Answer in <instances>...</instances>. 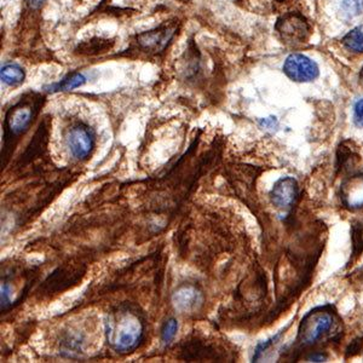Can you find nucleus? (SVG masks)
<instances>
[{
    "label": "nucleus",
    "instance_id": "1",
    "mask_svg": "<svg viewBox=\"0 0 363 363\" xmlns=\"http://www.w3.org/2000/svg\"><path fill=\"white\" fill-rule=\"evenodd\" d=\"M106 339L111 349L119 354H128L140 347L145 335V322L130 309H119L108 314Z\"/></svg>",
    "mask_w": 363,
    "mask_h": 363
},
{
    "label": "nucleus",
    "instance_id": "2",
    "mask_svg": "<svg viewBox=\"0 0 363 363\" xmlns=\"http://www.w3.org/2000/svg\"><path fill=\"white\" fill-rule=\"evenodd\" d=\"M42 102V96L32 94L26 96L20 102H17L9 109L4 121L5 143L28 131V128L33 124L34 119L40 111Z\"/></svg>",
    "mask_w": 363,
    "mask_h": 363
},
{
    "label": "nucleus",
    "instance_id": "3",
    "mask_svg": "<svg viewBox=\"0 0 363 363\" xmlns=\"http://www.w3.org/2000/svg\"><path fill=\"white\" fill-rule=\"evenodd\" d=\"M333 326V315L326 309H315L303 318L298 330V342L301 345H313Z\"/></svg>",
    "mask_w": 363,
    "mask_h": 363
},
{
    "label": "nucleus",
    "instance_id": "4",
    "mask_svg": "<svg viewBox=\"0 0 363 363\" xmlns=\"http://www.w3.org/2000/svg\"><path fill=\"white\" fill-rule=\"evenodd\" d=\"M66 142L72 155L75 159L84 160L90 157L95 149V133L90 126L79 123L69 128L67 133Z\"/></svg>",
    "mask_w": 363,
    "mask_h": 363
},
{
    "label": "nucleus",
    "instance_id": "5",
    "mask_svg": "<svg viewBox=\"0 0 363 363\" xmlns=\"http://www.w3.org/2000/svg\"><path fill=\"white\" fill-rule=\"evenodd\" d=\"M177 32L176 23H164L152 30L138 34L137 44L148 54H160L167 48Z\"/></svg>",
    "mask_w": 363,
    "mask_h": 363
},
{
    "label": "nucleus",
    "instance_id": "6",
    "mask_svg": "<svg viewBox=\"0 0 363 363\" xmlns=\"http://www.w3.org/2000/svg\"><path fill=\"white\" fill-rule=\"evenodd\" d=\"M277 29L284 42L298 45L306 42L310 34L309 25L299 13H287L279 18Z\"/></svg>",
    "mask_w": 363,
    "mask_h": 363
},
{
    "label": "nucleus",
    "instance_id": "7",
    "mask_svg": "<svg viewBox=\"0 0 363 363\" xmlns=\"http://www.w3.org/2000/svg\"><path fill=\"white\" fill-rule=\"evenodd\" d=\"M284 72L297 83H309L318 77V65L301 54L289 55L284 65Z\"/></svg>",
    "mask_w": 363,
    "mask_h": 363
},
{
    "label": "nucleus",
    "instance_id": "8",
    "mask_svg": "<svg viewBox=\"0 0 363 363\" xmlns=\"http://www.w3.org/2000/svg\"><path fill=\"white\" fill-rule=\"evenodd\" d=\"M298 198L297 181L292 177H284L272 186L270 199L274 206L279 210L287 211L294 206Z\"/></svg>",
    "mask_w": 363,
    "mask_h": 363
},
{
    "label": "nucleus",
    "instance_id": "9",
    "mask_svg": "<svg viewBox=\"0 0 363 363\" xmlns=\"http://www.w3.org/2000/svg\"><path fill=\"white\" fill-rule=\"evenodd\" d=\"M340 198L351 210L363 207V174H355L342 182Z\"/></svg>",
    "mask_w": 363,
    "mask_h": 363
},
{
    "label": "nucleus",
    "instance_id": "10",
    "mask_svg": "<svg viewBox=\"0 0 363 363\" xmlns=\"http://www.w3.org/2000/svg\"><path fill=\"white\" fill-rule=\"evenodd\" d=\"M174 306L181 313H193L203 304V294L195 286L183 285L172 297Z\"/></svg>",
    "mask_w": 363,
    "mask_h": 363
},
{
    "label": "nucleus",
    "instance_id": "11",
    "mask_svg": "<svg viewBox=\"0 0 363 363\" xmlns=\"http://www.w3.org/2000/svg\"><path fill=\"white\" fill-rule=\"evenodd\" d=\"M3 83L9 86H17L25 82V69L16 63H8L1 67V73H0Z\"/></svg>",
    "mask_w": 363,
    "mask_h": 363
},
{
    "label": "nucleus",
    "instance_id": "12",
    "mask_svg": "<svg viewBox=\"0 0 363 363\" xmlns=\"http://www.w3.org/2000/svg\"><path fill=\"white\" fill-rule=\"evenodd\" d=\"M342 43L351 51L363 54V25L349 32L342 39Z\"/></svg>",
    "mask_w": 363,
    "mask_h": 363
},
{
    "label": "nucleus",
    "instance_id": "13",
    "mask_svg": "<svg viewBox=\"0 0 363 363\" xmlns=\"http://www.w3.org/2000/svg\"><path fill=\"white\" fill-rule=\"evenodd\" d=\"M85 82H86V78L83 74L72 73V74L67 75L66 78L63 79L61 83L56 84L52 89H54V91L74 90V89L83 86Z\"/></svg>",
    "mask_w": 363,
    "mask_h": 363
},
{
    "label": "nucleus",
    "instance_id": "14",
    "mask_svg": "<svg viewBox=\"0 0 363 363\" xmlns=\"http://www.w3.org/2000/svg\"><path fill=\"white\" fill-rule=\"evenodd\" d=\"M178 321L176 318H169L166 320L164 326L161 328V342H164V345H169L174 342L178 332Z\"/></svg>",
    "mask_w": 363,
    "mask_h": 363
},
{
    "label": "nucleus",
    "instance_id": "15",
    "mask_svg": "<svg viewBox=\"0 0 363 363\" xmlns=\"http://www.w3.org/2000/svg\"><path fill=\"white\" fill-rule=\"evenodd\" d=\"M342 9L347 16H357L363 11V0H342Z\"/></svg>",
    "mask_w": 363,
    "mask_h": 363
},
{
    "label": "nucleus",
    "instance_id": "16",
    "mask_svg": "<svg viewBox=\"0 0 363 363\" xmlns=\"http://www.w3.org/2000/svg\"><path fill=\"white\" fill-rule=\"evenodd\" d=\"M11 306V289L6 282L1 284V310Z\"/></svg>",
    "mask_w": 363,
    "mask_h": 363
},
{
    "label": "nucleus",
    "instance_id": "17",
    "mask_svg": "<svg viewBox=\"0 0 363 363\" xmlns=\"http://www.w3.org/2000/svg\"><path fill=\"white\" fill-rule=\"evenodd\" d=\"M354 118H355L356 124L363 128V99H359L354 108Z\"/></svg>",
    "mask_w": 363,
    "mask_h": 363
},
{
    "label": "nucleus",
    "instance_id": "18",
    "mask_svg": "<svg viewBox=\"0 0 363 363\" xmlns=\"http://www.w3.org/2000/svg\"><path fill=\"white\" fill-rule=\"evenodd\" d=\"M310 359H311V361H314V362H322V361H325V359H326V357L323 355H314L311 356Z\"/></svg>",
    "mask_w": 363,
    "mask_h": 363
},
{
    "label": "nucleus",
    "instance_id": "19",
    "mask_svg": "<svg viewBox=\"0 0 363 363\" xmlns=\"http://www.w3.org/2000/svg\"><path fill=\"white\" fill-rule=\"evenodd\" d=\"M359 83L362 84L363 86V68L361 69V73H359Z\"/></svg>",
    "mask_w": 363,
    "mask_h": 363
},
{
    "label": "nucleus",
    "instance_id": "20",
    "mask_svg": "<svg viewBox=\"0 0 363 363\" xmlns=\"http://www.w3.org/2000/svg\"><path fill=\"white\" fill-rule=\"evenodd\" d=\"M277 1H285V0H277Z\"/></svg>",
    "mask_w": 363,
    "mask_h": 363
}]
</instances>
